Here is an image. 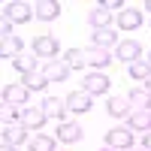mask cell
<instances>
[{"label":"cell","mask_w":151,"mask_h":151,"mask_svg":"<svg viewBox=\"0 0 151 151\" xmlns=\"http://www.w3.org/2000/svg\"><path fill=\"white\" fill-rule=\"evenodd\" d=\"M85 60H88V67H94L97 73H103L109 64H112V60H115V55H112V52H106V48H85Z\"/></svg>","instance_id":"obj_7"},{"label":"cell","mask_w":151,"mask_h":151,"mask_svg":"<svg viewBox=\"0 0 151 151\" xmlns=\"http://www.w3.org/2000/svg\"><path fill=\"white\" fill-rule=\"evenodd\" d=\"M58 40L52 33H42V36H36L33 40V55L36 58H48V60H58Z\"/></svg>","instance_id":"obj_3"},{"label":"cell","mask_w":151,"mask_h":151,"mask_svg":"<svg viewBox=\"0 0 151 151\" xmlns=\"http://www.w3.org/2000/svg\"><path fill=\"white\" fill-rule=\"evenodd\" d=\"M30 151H58L55 148V136H48V133L33 136V139H30Z\"/></svg>","instance_id":"obj_25"},{"label":"cell","mask_w":151,"mask_h":151,"mask_svg":"<svg viewBox=\"0 0 151 151\" xmlns=\"http://www.w3.org/2000/svg\"><path fill=\"white\" fill-rule=\"evenodd\" d=\"M3 151H18V145H3Z\"/></svg>","instance_id":"obj_28"},{"label":"cell","mask_w":151,"mask_h":151,"mask_svg":"<svg viewBox=\"0 0 151 151\" xmlns=\"http://www.w3.org/2000/svg\"><path fill=\"white\" fill-rule=\"evenodd\" d=\"M18 121H21L27 130H42V127H45V121H48V115L42 112V106H24Z\"/></svg>","instance_id":"obj_4"},{"label":"cell","mask_w":151,"mask_h":151,"mask_svg":"<svg viewBox=\"0 0 151 151\" xmlns=\"http://www.w3.org/2000/svg\"><path fill=\"white\" fill-rule=\"evenodd\" d=\"M64 64H67L70 70H82V67L88 64V60H85V52H82V48H67V52H64Z\"/></svg>","instance_id":"obj_23"},{"label":"cell","mask_w":151,"mask_h":151,"mask_svg":"<svg viewBox=\"0 0 151 151\" xmlns=\"http://www.w3.org/2000/svg\"><path fill=\"white\" fill-rule=\"evenodd\" d=\"M106 112H109L112 118H124V115L130 112V100H127V97H109Z\"/></svg>","instance_id":"obj_19"},{"label":"cell","mask_w":151,"mask_h":151,"mask_svg":"<svg viewBox=\"0 0 151 151\" xmlns=\"http://www.w3.org/2000/svg\"><path fill=\"white\" fill-rule=\"evenodd\" d=\"M42 76L48 82H67V76H70V67L64 64V60H45V67H42Z\"/></svg>","instance_id":"obj_11"},{"label":"cell","mask_w":151,"mask_h":151,"mask_svg":"<svg viewBox=\"0 0 151 151\" xmlns=\"http://www.w3.org/2000/svg\"><path fill=\"white\" fill-rule=\"evenodd\" d=\"M12 67H15L21 76H27V73H36V58H33V55H18L15 60H12Z\"/></svg>","instance_id":"obj_24"},{"label":"cell","mask_w":151,"mask_h":151,"mask_svg":"<svg viewBox=\"0 0 151 151\" xmlns=\"http://www.w3.org/2000/svg\"><path fill=\"white\" fill-rule=\"evenodd\" d=\"M21 55V36H3V42H0V58H6V60H15Z\"/></svg>","instance_id":"obj_17"},{"label":"cell","mask_w":151,"mask_h":151,"mask_svg":"<svg viewBox=\"0 0 151 151\" xmlns=\"http://www.w3.org/2000/svg\"><path fill=\"white\" fill-rule=\"evenodd\" d=\"M139 55H142V45L136 42V40H124V42H118L115 45V60H124V64H136L139 60Z\"/></svg>","instance_id":"obj_6"},{"label":"cell","mask_w":151,"mask_h":151,"mask_svg":"<svg viewBox=\"0 0 151 151\" xmlns=\"http://www.w3.org/2000/svg\"><path fill=\"white\" fill-rule=\"evenodd\" d=\"M106 145L118 148V151H130L133 148V130L130 127H115L106 133Z\"/></svg>","instance_id":"obj_5"},{"label":"cell","mask_w":151,"mask_h":151,"mask_svg":"<svg viewBox=\"0 0 151 151\" xmlns=\"http://www.w3.org/2000/svg\"><path fill=\"white\" fill-rule=\"evenodd\" d=\"M27 97H30V88H27V85H21V82H15V85H6V88H3V103L24 106V103H27Z\"/></svg>","instance_id":"obj_8"},{"label":"cell","mask_w":151,"mask_h":151,"mask_svg":"<svg viewBox=\"0 0 151 151\" xmlns=\"http://www.w3.org/2000/svg\"><path fill=\"white\" fill-rule=\"evenodd\" d=\"M88 24H91L94 30H106V27H112V12H109V9L94 6V9H91V15H88Z\"/></svg>","instance_id":"obj_18"},{"label":"cell","mask_w":151,"mask_h":151,"mask_svg":"<svg viewBox=\"0 0 151 151\" xmlns=\"http://www.w3.org/2000/svg\"><path fill=\"white\" fill-rule=\"evenodd\" d=\"M127 73L133 76V79H139V82H148V79H151V64H148L145 58H139L136 64H130V67H127Z\"/></svg>","instance_id":"obj_22"},{"label":"cell","mask_w":151,"mask_h":151,"mask_svg":"<svg viewBox=\"0 0 151 151\" xmlns=\"http://www.w3.org/2000/svg\"><path fill=\"white\" fill-rule=\"evenodd\" d=\"M82 127H79V124H76V121H64V124H60V127H58V139L60 142H67V145H73V142H82Z\"/></svg>","instance_id":"obj_12"},{"label":"cell","mask_w":151,"mask_h":151,"mask_svg":"<svg viewBox=\"0 0 151 151\" xmlns=\"http://www.w3.org/2000/svg\"><path fill=\"white\" fill-rule=\"evenodd\" d=\"M24 139H27V127H24L21 121L3 124V145H21Z\"/></svg>","instance_id":"obj_9"},{"label":"cell","mask_w":151,"mask_h":151,"mask_svg":"<svg viewBox=\"0 0 151 151\" xmlns=\"http://www.w3.org/2000/svg\"><path fill=\"white\" fill-rule=\"evenodd\" d=\"M130 151H148V148H130Z\"/></svg>","instance_id":"obj_32"},{"label":"cell","mask_w":151,"mask_h":151,"mask_svg":"<svg viewBox=\"0 0 151 151\" xmlns=\"http://www.w3.org/2000/svg\"><path fill=\"white\" fill-rule=\"evenodd\" d=\"M3 18H9L12 24H24V21L36 18V9H33V3L12 0V3H3Z\"/></svg>","instance_id":"obj_1"},{"label":"cell","mask_w":151,"mask_h":151,"mask_svg":"<svg viewBox=\"0 0 151 151\" xmlns=\"http://www.w3.org/2000/svg\"><path fill=\"white\" fill-rule=\"evenodd\" d=\"M142 9H148V12H151V0H145V3H142Z\"/></svg>","instance_id":"obj_29"},{"label":"cell","mask_w":151,"mask_h":151,"mask_svg":"<svg viewBox=\"0 0 151 151\" xmlns=\"http://www.w3.org/2000/svg\"><path fill=\"white\" fill-rule=\"evenodd\" d=\"M109 88H112V82H109V76H106V73H97V70H94V73H88L85 79H82V91H88L91 97L106 94Z\"/></svg>","instance_id":"obj_2"},{"label":"cell","mask_w":151,"mask_h":151,"mask_svg":"<svg viewBox=\"0 0 151 151\" xmlns=\"http://www.w3.org/2000/svg\"><path fill=\"white\" fill-rule=\"evenodd\" d=\"M139 24H142V12L139 9H124V12H118V27L121 30H136V27H139Z\"/></svg>","instance_id":"obj_16"},{"label":"cell","mask_w":151,"mask_h":151,"mask_svg":"<svg viewBox=\"0 0 151 151\" xmlns=\"http://www.w3.org/2000/svg\"><path fill=\"white\" fill-rule=\"evenodd\" d=\"M100 151H118V148H112V145H103V148H100Z\"/></svg>","instance_id":"obj_30"},{"label":"cell","mask_w":151,"mask_h":151,"mask_svg":"<svg viewBox=\"0 0 151 151\" xmlns=\"http://www.w3.org/2000/svg\"><path fill=\"white\" fill-rule=\"evenodd\" d=\"M130 130H145L151 133V109H139L130 115Z\"/></svg>","instance_id":"obj_20"},{"label":"cell","mask_w":151,"mask_h":151,"mask_svg":"<svg viewBox=\"0 0 151 151\" xmlns=\"http://www.w3.org/2000/svg\"><path fill=\"white\" fill-rule=\"evenodd\" d=\"M145 60H148V64H151V55H148V58H145Z\"/></svg>","instance_id":"obj_33"},{"label":"cell","mask_w":151,"mask_h":151,"mask_svg":"<svg viewBox=\"0 0 151 151\" xmlns=\"http://www.w3.org/2000/svg\"><path fill=\"white\" fill-rule=\"evenodd\" d=\"M142 148H148V151H151V133H145V139H142Z\"/></svg>","instance_id":"obj_27"},{"label":"cell","mask_w":151,"mask_h":151,"mask_svg":"<svg viewBox=\"0 0 151 151\" xmlns=\"http://www.w3.org/2000/svg\"><path fill=\"white\" fill-rule=\"evenodd\" d=\"M21 85H27L30 91H45V88H48V79L42 76V70H36V73L21 76Z\"/></svg>","instance_id":"obj_21"},{"label":"cell","mask_w":151,"mask_h":151,"mask_svg":"<svg viewBox=\"0 0 151 151\" xmlns=\"http://www.w3.org/2000/svg\"><path fill=\"white\" fill-rule=\"evenodd\" d=\"M130 103L139 106V109H151V91H145V88H136V91H130Z\"/></svg>","instance_id":"obj_26"},{"label":"cell","mask_w":151,"mask_h":151,"mask_svg":"<svg viewBox=\"0 0 151 151\" xmlns=\"http://www.w3.org/2000/svg\"><path fill=\"white\" fill-rule=\"evenodd\" d=\"M33 9H36V18L40 21H55L60 15V3L58 0H40V3H33Z\"/></svg>","instance_id":"obj_13"},{"label":"cell","mask_w":151,"mask_h":151,"mask_svg":"<svg viewBox=\"0 0 151 151\" xmlns=\"http://www.w3.org/2000/svg\"><path fill=\"white\" fill-rule=\"evenodd\" d=\"M142 88H145V91H151V79H148V82H145V85H142Z\"/></svg>","instance_id":"obj_31"},{"label":"cell","mask_w":151,"mask_h":151,"mask_svg":"<svg viewBox=\"0 0 151 151\" xmlns=\"http://www.w3.org/2000/svg\"><path fill=\"white\" fill-rule=\"evenodd\" d=\"M91 45H94V48H106V52H109L112 45H118V33L112 30V27H106V30H94V33H91Z\"/></svg>","instance_id":"obj_14"},{"label":"cell","mask_w":151,"mask_h":151,"mask_svg":"<svg viewBox=\"0 0 151 151\" xmlns=\"http://www.w3.org/2000/svg\"><path fill=\"white\" fill-rule=\"evenodd\" d=\"M42 112H45L48 118L64 121V115H67V100H60V97H45V100H42Z\"/></svg>","instance_id":"obj_15"},{"label":"cell","mask_w":151,"mask_h":151,"mask_svg":"<svg viewBox=\"0 0 151 151\" xmlns=\"http://www.w3.org/2000/svg\"><path fill=\"white\" fill-rule=\"evenodd\" d=\"M64 100H67V109H70V112H88V109L94 106V103H91L94 97L88 94V91H73V94H67Z\"/></svg>","instance_id":"obj_10"}]
</instances>
